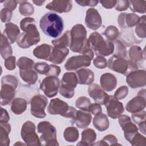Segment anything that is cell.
<instances>
[{
	"instance_id": "9",
	"label": "cell",
	"mask_w": 146,
	"mask_h": 146,
	"mask_svg": "<svg viewBox=\"0 0 146 146\" xmlns=\"http://www.w3.org/2000/svg\"><path fill=\"white\" fill-rule=\"evenodd\" d=\"M78 83V78L75 72L64 73L60 82L59 87L60 94L67 99L72 98L75 94V88Z\"/></svg>"
},
{
	"instance_id": "28",
	"label": "cell",
	"mask_w": 146,
	"mask_h": 146,
	"mask_svg": "<svg viewBox=\"0 0 146 146\" xmlns=\"http://www.w3.org/2000/svg\"><path fill=\"white\" fill-rule=\"evenodd\" d=\"M129 60L136 64L145 59V51L139 46H132L128 51Z\"/></svg>"
},
{
	"instance_id": "1",
	"label": "cell",
	"mask_w": 146,
	"mask_h": 146,
	"mask_svg": "<svg viewBox=\"0 0 146 146\" xmlns=\"http://www.w3.org/2000/svg\"><path fill=\"white\" fill-rule=\"evenodd\" d=\"M39 26L46 35L57 38L62 33L64 29V22L59 15L54 13H47L40 19Z\"/></svg>"
},
{
	"instance_id": "16",
	"label": "cell",
	"mask_w": 146,
	"mask_h": 146,
	"mask_svg": "<svg viewBox=\"0 0 146 146\" xmlns=\"http://www.w3.org/2000/svg\"><path fill=\"white\" fill-rule=\"evenodd\" d=\"M104 105L108 116L114 119L117 118L124 111L123 103L113 95H109L108 99Z\"/></svg>"
},
{
	"instance_id": "30",
	"label": "cell",
	"mask_w": 146,
	"mask_h": 146,
	"mask_svg": "<svg viewBox=\"0 0 146 146\" xmlns=\"http://www.w3.org/2000/svg\"><path fill=\"white\" fill-rule=\"evenodd\" d=\"M96 139V133L91 128H87L82 132L81 141L77 144L78 145H92Z\"/></svg>"
},
{
	"instance_id": "47",
	"label": "cell",
	"mask_w": 146,
	"mask_h": 146,
	"mask_svg": "<svg viewBox=\"0 0 146 146\" xmlns=\"http://www.w3.org/2000/svg\"><path fill=\"white\" fill-rule=\"evenodd\" d=\"M131 117L133 122L138 125L140 123L145 121L146 112L144 110H142L140 112L133 113L132 114Z\"/></svg>"
},
{
	"instance_id": "24",
	"label": "cell",
	"mask_w": 146,
	"mask_h": 146,
	"mask_svg": "<svg viewBox=\"0 0 146 146\" xmlns=\"http://www.w3.org/2000/svg\"><path fill=\"white\" fill-rule=\"evenodd\" d=\"M77 76L78 84L88 85L94 80V73L88 68H80L75 72Z\"/></svg>"
},
{
	"instance_id": "56",
	"label": "cell",
	"mask_w": 146,
	"mask_h": 146,
	"mask_svg": "<svg viewBox=\"0 0 146 146\" xmlns=\"http://www.w3.org/2000/svg\"><path fill=\"white\" fill-rule=\"evenodd\" d=\"M75 2L77 3L81 6H90L94 7L96 6L99 2L98 1H89V0H82V1H75Z\"/></svg>"
},
{
	"instance_id": "14",
	"label": "cell",
	"mask_w": 146,
	"mask_h": 146,
	"mask_svg": "<svg viewBox=\"0 0 146 146\" xmlns=\"http://www.w3.org/2000/svg\"><path fill=\"white\" fill-rule=\"evenodd\" d=\"M126 82L132 88L144 87L146 84V71L144 70H136L126 75Z\"/></svg>"
},
{
	"instance_id": "8",
	"label": "cell",
	"mask_w": 146,
	"mask_h": 146,
	"mask_svg": "<svg viewBox=\"0 0 146 146\" xmlns=\"http://www.w3.org/2000/svg\"><path fill=\"white\" fill-rule=\"evenodd\" d=\"M93 58V51L88 48L82 53V55L73 56L68 58L64 64V67L68 71H74L84 67H88Z\"/></svg>"
},
{
	"instance_id": "58",
	"label": "cell",
	"mask_w": 146,
	"mask_h": 146,
	"mask_svg": "<svg viewBox=\"0 0 146 146\" xmlns=\"http://www.w3.org/2000/svg\"><path fill=\"white\" fill-rule=\"evenodd\" d=\"M100 3L102 4L103 7L106 9H111L114 7L116 5V1H111V0H104L100 1Z\"/></svg>"
},
{
	"instance_id": "18",
	"label": "cell",
	"mask_w": 146,
	"mask_h": 146,
	"mask_svg": "<svg viewBox=\"0 0 146 146\" xmlns=\"http://www.w3.org/2000/svg\"><path fill=\"white\" fill-rule=\"evenodd\" d=\"M85 23L88 28L93 30H96L100 27L102 24V20L97 10L94 8H90L87 10Z\"/></svg>"
},
{
	"instance_id": "5",
	"label": "cell",
	"mask_w": 146,
	"mask_h": 146,
	"mask_svg": "<svg viewBox=\"0 0 146 146\" xmlns=\"http://www.w3.org/2000/svg\"><path fill=\"white\" fill-rule=\"evenodd\" d=\"M47 112L52 115H59L66 118L72 120V123H74L77 111L71 106L59 98H54L51 100L47 107Z\"/></svg>"
},
{
	"instance_id": "59",
	"label": "cell",
	"mask_w": 146,
	"mask_h": 146,
	"mask_svg": "<svg viewBox=\"0 0 146 146\" xmlns=\"http://www.w3.org/2000/svg\"><path fill=\"white\" fill-rule=\"evenodd\" d=\"M10 120V116L8 114L7 111L2 108H1V115L0 117V123H8Z\"/></svg>"
},
{
	"instance_id": "39",
	"label": "cell",
	"mask_w": 146,
	"mask_h": 146,
	"mask_svg": "<svg viewBox=\"0 0 146 146\" xmlns=\"http://www.w3.org/2000/svg\"><path fill=\"white\" fill-rule=\"evenodd\" d=\"M18 2L20 3L19 6V11L22 15L29 17L34 14V8L30 2L27 1H18Z\"/></svg>"
},
{
	"instance_id": "6",
	"label": "cell",
	"mask_w": 146,
	"mask_h": 146,
	"mask_svg": "<svg viewBox=\"0 0 146 146\" xmlns=\"http://www.w3.org/2000/svg\"><path fill=\"white\" fill-rule=\"evenodd\" d=\"M37 131L38 133H41L39 138L40 145H59L56 139V128L49 121L39 122L37 125Z\"/></svg>"
},
{
	"instance_id": "44",
	"label": "cell",
	"mask_w": 146,
	"mask_h": 146,
	"mask_svg": "<svg viewBox=\"0 0 146 146\" xmlns=\"http://www.w3.org/2000/svg\"><path fill=\"white\" fill-rule=\"evenodd\" d=\"M115 44V52L113 55L127 59V51L124 43L120 40H116Z\"/></svg>"
},
{
	"instance_id": "34",
	"label": "cell",
	"mask_w": 146,
	"mask_h": 146,
	"mask_svg": "<svg viewBox=\"0 0 146 146\" xmlns=\"http://www.w3.org/2000/svg\"><path fill=\"white\" fill-rule=\"evenodd\" d=\"M27 108V102L21 98L14 99L11 105V110L15 115H21L23 113Z\"/></svg>"
},
{
	"instance_id": "48",
	"label": "cell",
	"mask_w": 146,
	"mask_h": 146,
	"mask_svg": "<svg viewBox=\"0 0 146 146\" xmlns=\"http://www.w3.org/2000/svg\"><path fill=\"white\" fill-rule=\"evenodd\" d=\"M128 94V88L125 86H123L118 88L114 94V96L117 100L125 98Z\"/></svg>"
},
{
	"instance_id": "35",
	"label": "cell",
	"mask_w": 146,
	"mask_h": 146,
	"mask_svg": "<svg viewBox=\"0 0 146 146\" xmlns=\"http://www.w3.org/2000/svg\"><path fill=\"white\" fill-rule=\"evenodd\" d=\"M52 45L56 47L64 48L70 47L71 44V34L70 31H66L60 37L52 40Z\"/></svg>"
},
{
	"instance_id": "55",
	"label": "cell",
	"mask_w": 146,
	"mask_h": 146,
	"mask_svg": "<svg viewBox=\"0 0 146 146\" xmlns=\"http://www.w3.org/2000/svg\"><path fill=\"white\" fill-rule=\"evenodd\" d=\"M50 71L46 76H55L58 77L61 72L60 67L55 64H50Z\"/></svg>"
},
{
	"instance_id": "40",
	"label": "cell",
	"mask_w": 146,
	"mask_h": 146,
	"mask_svg": "<svg viewBox=\"0 0 146 146\" xmlns=\"http://www.w3.org/2000/svg\"><path fill=\"white\" fill-rule=\"evenodd\" d=\"M146 21L145 15L140 17V21L135 27V33L137 36L140 38L146 37Z\"/></svg>"
},
{
	"instance_id": "57",
	"label": "cell",
	"mask_w": 146,
	"mask_h": 146,
	"mask_svg": "<svg viewBox=\"0 0 146 146\" xmlns=\"http://www.w3.org/2000/svg\"><path fill=\"white\" fill-rule=\"evenodd\" d=\"M18 3V1L15 0H8L4 1L3 7L5 9L10 10L11 11H13L17 7Z\"/></svg>"
},
{
	"instance_id": "17",
	"label": "cell",
	"mask_w": 146,
	"mask_h": 146,
	"mask_svg": "<svg viewBox=\"0 0 146 146\" xmlns=\"http://www.w3.org/2000/svg\"><path fill=\"white\" fill-rule=\"evenodd\" d=\"M88 92L90 96L96 103L99 104H105L109 98V95L98 84H90L88 88Z\"/></svg>"
},
{
	"instance_id": "22",
	"label": "cell",
	"mask_w": 146,
	"mask_h": 146,
	"mask_svg": "<svg viewBox=\"0 0 146 146\" xmlns=\"http://www.w3.org/2000/svg\"><path fill=\"white\" fill-rule=\"evenodd\" d=\"M100 83L102 88L104 91L110 92L116 88L117 79L114 75L106 72L102 75L100 79Z\"/></svg>"
},
{
	"instance_id": "11",
	"label": "cell",
	"mask_w": 146,
	"mask_h": 146,
	"mask_svg": "<svg viewBox=\"0 0 146 146\" xmlns=\"http://www.w3.org/2000/svg\"><path fill=\"white\" fill-rule=\"evenodd\" d=\"M60 87V80L57 76H47L40 84V89L48 98L56 96Z\"/></svg>"
},
{
	"instance_id": "23",
	"label": "cell",
	"mask_w": 146,
	"mask_h": 146,
	"mask_svg": "<svg viewBox=\"0 0 146 146\" xmlns=\"http://www.w3.org/2000/svg\"><path fill=\"white\" fill-rule=\"evenodd\" d=\"M8 39L10 44L17 42V40L20 35V30L18 26L11 22H8L5 24V29L2 33Z\"/></svg>"
},
{
	"instance_id": "27",
	"label": "cell",
	"mask_w": 146,
	"mask_h": 146,
	"mask_svg": "<svg viewBox=\"0 0 146 146\" xmlns=\"http://www.w3.org/2000/svg\"><path fill=\"white\" fill-rule=\"evenodd\" d=\"M52 47L48 44L43 43L36 46L33 50V55L38 59L48 60Z\"/></svg>"
},
{
	"instance_id": "51",
	"label": "cell",
	"mask_w": 146,
	"mask_h": 146,
	"mask_svg": "<svg viewBox=\"0 0 146 146\" xmlns=\"http://www.w3.org/2000/svg\"><path fill=\"white\" fill-rule=\"evenodd\" d=\"M13 15V11L7 9L3 8L1 10L0 18L3 22H9Z\"/></svg>"
},
{
	"instance_id": "61",
	"label": "cell",
	"mask_w": 146,
	"mask_h": 146,
	"mask_svg": "<svg viewBox=\"0 0 146 146\" xmlns=\"http://www.w3.org/2000/svg\"><path fill=\"white\" fill-rule=\"evenodd\" d=\"M44 1H33V2L37 5V6H41L44 3Z\"/></svg>"
},
{
	"instance_id": "46",
	"label": "cell",
	"mask_w": 146,
	"mask_h": 146,
	"mask_svg": "<svg viewBox=\"0 0 146 146\" xmlns=\"http://www.w3.org/2000/svg\"><path fill=\"white\" fill-rule=\"evenodd\" d=\"M34 69L38 74L47 75L50 71V66L46 62H38L35 63Z\"/></svg>"
},
{
	"instance_id": "50",
	"label": "cell",
	"mask_w": 146,
	"mask_h": 146,
	"mask_svg": "<svg viewBox=\"0 0 146 146\" xmlns=\"http://www.w3.org/2000/svg\"><path fill=\"white\" fill-rule=\"evenodd\" d=\"M145 137L141 135L140 133L137 132L135 136L132 138L130 142L132 145H145Z\"/></svg>"
},
{
	"instance_id": "3",
	"label": "cell",
	"mask_w": 146,
	"mask_h": 146,
	"mask_svg": "<svg viewBox=\"0 0 146 146\" xmlns=\"http://www.w3.org/2000/svg\"><path fill=\"white\" fill-rule=\"evenodd\" d=\"M89 47L98 56H107L114 52V44L109 40H104L98 32L91 33L88 39Z\"/></svg>"
},
{
	"instance_id": "29",
	"label": "cell",
	"mask_w": 146,
	"mask_h": 146,
	"mask_svg": "<svg viewBox=\"0 0 146 146\" xmlns=\"http://www.w3.org/2000/svg\"><path fill=\"white\" fill-rule=\"evenodd\" d=\"M19 75L23 81L29 85L34 84L38 80V73L34 68L19 70Z\"/></svg>"
},
{
	"instance_id": "2",
	"label": "cell",
	"mask_w": 146,
	"mask_h": 146,
	"mask_svg": "<svg viewBox=\"0 0 146 146\" xmlns=\"http://www.w3.org/2000/svg\"><path fill=\"white\" fill-rule=\"evenodd\" d=\"M70 48L72 51L82 54L86 50L90 48L87 38V31L83 25L81 24L74 25L70 30Z\"/></svg>"
},
{
	"instance_id": "43",
	"label": "cell",
	"mask_w": 146,
	"mask_h": 146,
	"mask_svg": "<svg viewBox=\"0 0 146 146\" xmlns=\"http://www.w3.org/2000/svg\"><path fill=\"white\" fill-rule=\"evenodd\" d=\"M119 145L117 143V140L116 137L111 134L105 136L101 140L98 141L96 143H94L92 145Z\"/></svg>"
},
{
	"instance_id": "4",
	"label": "cell",
	"mask_w": 146,
	"mask_h": 146,
	"mask_svg": "<svg viewBox=\"0 0 146 146\" xmlns=\"http://www.w3.org/2000/svg\"><path fill=\"white\" fill-rule=\"evenodd\" d=\"M18 87L17 78L11 75L3 76L1 79V105L6 106L14 100Z\"/></svg>"
},
{
	"instance_id": "13",
	"label": "cell",
	"mask_w": 146,
	"mask_h": 146,
	"mask_svg": "<svg viewBox=\"0 0 146 146\" xmlns=\"http://www.w3.org/2000/svg\"><path fill=\"white\" fill-rule=\"evenodd\" d=\"M118 121L124 131L125 139L130 143L132 138L138 132V128L135 124L132 122L130 117L125 115H120L118 117Z\"/></svg>"
},
{
	"instance_id": "12",
	"label": "cell",
	"mask_w": 146,
	"mask_h": 146,
	"mask_svg": "<svg viewBox=\"0 0 146 146\" xmlns=\"http://www.w3.org/2000/svg\"><path fill=\"white\" fill-rule=\"evenodd\" d=\"M47 99L42 95L34 96L30 101V112L32 115L38 118H43L46 116L44 110L47 105Z\"/></svg>"
},
{
	"instance_id": "25",
	"label": "cell",
	"mask_w": 146,
	"mask_h": 146,
	"mask_svg": "<svg viewBox=\"0 0 146 146\" xmlns=\"http://www.w3.org/2000/svg\"><path fill=\"white\" fill-rule=\"evenodd\" d=\"M69 53V50L67 47L59 48L54 47L52 48L48 61L54 64L62 63Z\"/></svg>"
},
{
	"instance_id": "32",
	"label": "cell",
	"mask_w": 146,
	"mask_h": 146,
	"mask_svg": "<svg viewBox=\"0 0 146 146\" xmlns=\"http://www.w3.org/2000/svg\"><path fill=\"white\" fill-rule=\"evenodd\" d=\"M20 27L23 32L39 34L36 26L35 21L33 18L26 17L22 19L20 22Z\"/></svg>"
},
{
	"instance_id": "15",
	"label": "cell",
	"mask_w": 146,
	"mask_h": 146,
	"mask_svg": "<svg viewBox=\"0 0 146 146\" xmlns=\"http://www.w3.org/2000/svg\"><path fill=\"white\" fill-rule=\"evenodd\" d=\"M145 105V89H143L138 92L137 96L127 103L125 109L128 112L133 113L143 110Z\"/></svg>"
},
{
	"instance_id": "10",
	"label": "cell",
	"mask_w": 146,
	"mask_h": 146,
	"mask_svg": "<svg viewBox=\"0 0 146 146\" xmlns=\"http://www.w3.org/2000/svg\"><path fill=\"white\" fill-rule=\"evenodd\" d=\"M36 127L31 121H26L22 126L21 137L29 145H40V139L36 133Z\"/></svg>"
},
{
	"instance_id": "20",
	"label": "cell",
	"mask_w": 146,
	"mask_h": 146,
	"mask_svg": "<svg viewBox=\"0 0 146 146\" xmlns=\"http://www.w3.org/2000/svg\"><path fill=\"white\" fill-rule=\"evenodd\" d=\"M140 17L135 13H121L118 16L117 22L121 29H127L136 26Z\"/></svg>"
},
{
	"instance_id": "54",
	"label": "cell",
	"mask_w": 146,
	"mask_h": 146,
	"mask_svg": "<svg viewBox=\"0 0 146 146\" xmlns=\"http://www.w3.org/2000/svg\"><path fill=\"white\" fill-rule=\"evenodd\" d=\"M88 112L95 116L102 113V108L100 104L96 103H92L91 104L88 108Z\"/></svg>"
},
{
	"instance_id": "53",
	"label": "cell",
	"mask_w": 146,
	"mask_h": 146,
	"mask_svg": "<svg viewBox=\"0 0 146 146\" xmlns=\"http://www.w3.org/2000/svg\"><path fill=\"white\" fill-rule=\"evenodd\" d=\"M115 9L117 11H122L126 10L129 7V1L125 0L116 1L115 5Z\"/></svg>"
},
{
	"instance_id": "7",
	"label": "cell",
	"mask_w": 146,
	"mask_h": 146,
	"mask_svg": "<svg viewBox=\"0 0 146 146\" xmlns=\"http://www.w3.org/2000/svg\"><path fill=\"white\" fill-rule=\"evenodd\" d=\"M107 66L111 70L127 75L132 71L138 70V66L128 59L118 57L115 55L109 58L107 62Z\"/></svg>"
},
{
	"instance_id": "33",
	"label": "cell",
	"mask_w": 146,
	"mask_h": 146,
	"mask_svg": "<svg viewBox=\"0 0 146 146\" xmlns=\"http://www.w3.org/2000/svg\"><path fill=\"white\" fill-rule=\"evenodd\" d=\"M11 131V125L8 123H0V143L1 145L9 146L10 139L9 135Z\"/></svg>"
},
{
	"instance_id": "42",
	"label": "cell",
	"mask_w": 146,
	"mask_h": 146,
	"mask_svg": "<svg viewBox=\"0 0 146 146\" xmlns=\"http://www.w3.org/2000/svg\"><path fill=\"white\" fill-rule=\"evenodd\" d=\"M35 63L33 60L26 56H22L17 61V65L19 70L34 68Z\"/></svg>"
},
{
	"instance_id": "41",
	"label": "cell",
	"mask_w": 146,
	"mask_h": 146,
	"mask_svg": "<svg viewBox=\"0 0 146 146\" xmlns=\"http://www.w3.org/2000/svg\"><path fill=\"white\" fill-rule=\"evenodd\" d=\"M103 34L109 41H115L119 35V31L116 26L110 25L106 29Z\"/></svg>"
},
{
	"instance_id": "31",
	"label": "cell",
	"mask_w": 146,
	"mask_h": 146,
	"mask_svg": "<svg viewBox=\"0 0 146 146\" xmlns=\"http://www.w3.org/2000/svg\"><path fill=\"white\" fill-rule=\"evenodd\" d=\"M92 123L94 126L100 132L107 130L110 125V122L107 115L102 113L95 116Z\"/></svg>"
},
{
	"instance_id": "52",
	"label": "cell",
	"mask_w": 146,
	"mask_h": 146,
	"mask_svg": "<svg viewBox=\"0 0 146 146\" xmlns=\"http://www.w3.org/2000/svg\"><path fill=\"white\" fill-rule=\"evenodd\" d=\"M16 58L14 56H10L5 60V66L8 70H13L15 68Z\"/></svg>"
},
{
	"instance_id": "60",
	"label": "cell",
	"mask_w": 146,
	"mask_h": 146,
	"mask_svg": "<svg viewBox=\"0 0 146 146\" xmlns=\"http://www.w3.org/2000/svg\"><path fill=\"white\" fill-rule=\"evenodd\" d=\"M138 128L140 131L143 133L144 135L145 134V121H144L140 124H138Z\"/></svg>"
},
{
	"instance_id": "36",
	"label": "cell",
	"mask_w": 146,
	"mask_h": 146,
	"mask_svg": "<svg viewBox=\"0 0 146 146\" xmlns=\"http://www.w3.org/2000/svg\"><path fill=\"white\" fill-rule=\"evenodd\" d=\"M0 51L1 56L5 59L11 56L13 54V50L10 46V43L7 38L3 34H1V37Z\"/></svg>"
},
{
	"instance_id": "49",
	"label": "cell",
	"mask_w": 146,
	"mask_h": 146,
	"mask_svg": "<svg viewBox=\"0 0 146 146\" xmlns=\"http://www.w3.org/2000/svg\"><path fill=\"white\" fill-rule=\"evenodd\" d=\"M93 63L94 66L99 69H103L107 66V60L102 56H97L94 59Z\"/></svg>"
},
{
	"instance_id": "45",
	"label": "cell",
	"mask_w": 146,
	"mask_h": 146,
	"mask_svg": "<svg viewBox=\"0 0 146 146\" xmlns=\"http://www.w3.org/2000/svg\"><path fill=\"white\" fill-rule=\"evenodd\" d=\"M90 100L85 96H80L78 98L75 102V106L81 110L88 111V108L91 105Z\"/></svg>"
},
{
	"instance_id": "19",
	"label": "cell",
	"mask_w": 146,
	"mask_h": 146,
	"mask_svg": "<svg viewBox=\"0 0 146 146\" xmlns=\"http://www.w3.org/2000/svg\"><path fill=\"white\" fill-rule=\"evenodd\" d=\"M39 41V34L23 32L19 35L17 40V44L22 48H27L36 44Z\"/></svg>"
},
{
	"instance_id": "38",
	"label": "cell",
	"mask_w": 146,
	"mask_h": 146,
	"mask_svg": "<svg viewBox=\"0 0 146 146\" xmlns=\"http://www.w3.org/2000/svg\"><path fill=\"white\" fill-rule=\"evenodd\" d=\"M129 7L131 10L134 13H145L146 1H128Z\"/></svg>"
},
{
	"instance_id": "21",
	"label": "cell",
	"mask_w": 146,
	"mask_h": 146,
	"mask_svg": "<svg viewBox=\"0 0 146 146\" xmlns=\"http://www.w3.org/2000/svg\"><path fill=\"white\" fill-rule=\"evenodd\" d=\"M71 1L66 0H55L48 3L46 7L50 11H56L59 13H68L72 9Z\"/></svg>"
},
{
	"instance_id": "37",
	"label": "cell",
	"mask_w": 146,
	"mask_h": 146,
	"mask_svg": "<svg viewBox=\"0 0 146 146\" xmlns=\"http://www.w3.org/2000/svg\"><path fill=\"white\" fill-rule=\"evenodd\" d=\"M63 136L67 141L74 143L79 138V131L78 129L74 127H68L64 129Z\"/></svg>"
},
{
	"instance_id": "26",
	"label": "cell",
	"mask_w": 146,
	"mask_h": 146,
	"mask_svg": "<svg viewBox=\"0 0 146 146\" xmlns=\"http://www.w3.org/2000/svg\"><path fill=\"white\" fill-rule=\"evenodd\" d=\"M92 116L90 112L83 110H78L76 112L74 123L79 128H86L90 124Z\"/></svg>"
}]
</instances>
